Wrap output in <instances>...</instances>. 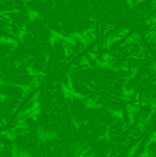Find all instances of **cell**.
<instances>
[{
    "mask_svg": "<svg viewBox=\"0 0 156 157\" xmlns=\"http://www.w3.org/2000/svg\"><path fill=\"white\" fill-rule=\"evenodd\" d=\"M25 94H26L25 87L15 86V84L0 83V98H17V99L22 101Z\"/></svg>",
    "mask_w": 156,
    "mask_h": 157,
    "instance_id": "6da1fadb",
    "label": "cell"
},
{
    "mask_svg": "<svg viewBox=\"0 0 156 157\" xmlns=\"http://www.w3.org/2000/svg\"><path fill=\"white\" fill-rule=\"evenodd\" d=\"M47 153H49V147H47L44 139H40L39 144L35 145V146L28 152V156L29 157H47Z\"/></svg>",
    "mask_w": 156,
    "mask_h": 157,
    "instance_id": "7a4b0ae2",
    "label": "cell"
}]
</instances>
